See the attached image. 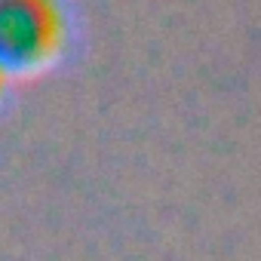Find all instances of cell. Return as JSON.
I'll return each mask as SVG.
<instances>
[{"mask_svg":"<svg viewBox=\"0 0 261 261\" xmlns=\"http://www.w3.org/2000/svg\"><path fill=\"white\" fill-rule=\"evenodd\" d=\"M4 86H7V80H4V77H0V98H4Z\"/></svg>","mask_w":261,"mask_h":261,"instance_id":"cell-2","label":"cell"},{"mask_svg":"<svg viewBox=\"0 0 261 261\" xmlns=\"http://www.w3.org/2000/svg\"><path fill=\"white\" fill-rule=\"evenodd\" d=\"M68 22L59 0H0V77H34L59 62Z\"/></svg>","mask_w":261,"mask_h":261,"instance_id":"cell-1","label":"cell"}]
</instances>
